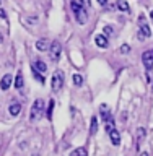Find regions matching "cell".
Instances as JSON below:
<instances>
[{"label": "cell", "mask_w": 153, "mask_h": 156, "mask_svg": "<svg viewBox=\"0 0 153 156\" xmlns=\"http://www.w3.org/2000/svg\"><path fill=\"white\" fill-rule=\"evenodd\" d=\"M140 24H142V26H140V31H139V39H140V41H145L147 37L151 36V29H150V26L145 21L140 23Z\"/></svg>", "instance_id": "5"}, {"label": "cell", "mask_w": 153, "mask_h": 156, "mask_svg": "<svg viewBox=\"0 0 153 156\" xmlns=\"http://www.w3.org/2000/svg\"><path fill=\"white\" fill-rule=\"evenodd\" d=\"M98 3L100 5H107V0H98Z\"/></svg>", "instance_id": "27"}, {"label": "cell", "mask_w": 153, "mask_h": 156, "mask_svg": "<svg viewBox=\"0 0 153 156\" xmlns=\"http://www.w3.org/2000/svg\"><path fill=\"white\" fill-rule=\"evenodd\" d=\"M73 156H88V151H86L85 146H80V148H77V150H75Z\"/></svg>", "instance_id": "21"}, {"label": "cell", "mask_w": 153, "mask_h": 156, "mask_svg": "<svg viewBox=\"0 0 153 156\" xmlns=\"http://www.w3.org/2000/svg\"><path fill=\"white\" fill-rule=\"evenodd\" d=\"M24 21H26L29 26H34L38 21H39V18H38V15H29V16H26L24 18Z\"/></svg>", "instance_id": "19"}, {"label": "cell", "mask_w": 153, "mask_h": 156, "mask_svg": "<svg viewBox=\"0 0 153 156\" xmlns=\"http://www.w3.org/2000/svg\"><path fill=\"white\" fill-rule=\"evenodd\" d=\"M0 18H7V12L2 10V8H0Z\"/></svg>", "instance_id": "26"}, {"label": "cell", "mask_w": 153, "mask_h": 156, "mask_svg": "<svg viewBox=\"0 0 153 156\" xmlns=\"http://www.w3.org/2000/svg\"><path fill=\"white\" fill-rule=\"evenodd\" d=\"M119 52L121 54H129L130 52V46H129V44H122L121 49H119Z\"/></svg>", "instance_id": "23"}, {"label": "cell", "mask_w": 153, "mask_h": 156, "mask_svg": "<svg viewBox=\"0 0 153 156\" xmlns=\"http://www.w3.org/2000/svg\"><path fill=\"white\" fill-rule=\"evenodd\" d=\"M151 88H153V81H151Z\"/></svg>", "instance_id": "32"}, {"label": "cell", "mask_w": 153, "mask_h": 156, "mask_svg": "<svg viewBox=\"0 0 153 156\" xmlns=\"http://www.w3.org/2000/svg\"><path fill=\"white\" fill-rule=\"evenodd\" d=\"M31 68H33V67H31ZM33 73H34V78H36L39 83H46V78H44L41 73H38V70H34V68H33Z\"/></svg>", "instance_id": "22"}, {"label": "cell", "mask_w": 153, "mask_h": 156, "mask_svg": "<svg viewBox=\"0 0 153 156\" xmlns=\"http://www.w3.org/2000/svg\"><path fill=\"white\" fill-rule=\"evenodd\" d=\"M10 86H12V75H3V78L0 80V88L5 91V90H8Z\"/></svg>", "instance_id": "12"}, {"label": "cell", "mask_w": 153, "mask_h": 156, "mask_svg": "<svg viewBox=\"0 0 153 156\" xmlns=\"http://www.w3.org/2000/svg\"><path fill=\"white\" fill-rule=\"evenodd\" d=\"M44 101L41 99V98H38L36 101L33 102V106H31V112H29V120L34 122V120H38L39 117H41L42 114V111H44Z\"/></svg>", "instance_id": "1"}, {"label": "cell", "mask_w": 153, "mask_h": 156, "mask_svg": "<svg viewBox=\"0 0 153 156\" xmlns=\"http://www.w3.org/2000/svg\"><path fill=\"white\" fill-rule=\"evenodd\" d=\"M82 3H83V5H85V7L88 8V7L91 5V0H82Z\"/></svg>", "instance_id": "25"}, {"label": "cell", "mask_w": 153, "mask_h": 156, "mask_svg": "<svg viewBox=\"0 0 153 156\" xmlns=\"http://www.w3.org/2000/svg\"><path fill=\"white\" fill-rule=\"evenodd\" d=\"M0 5H2V0H0Z\"/></svg>", "instance_id": "33"}, {"label": "cell", "mask_w": 153, "mask_h": 156, "mask_svg": "<svg viewBox=\"0 0 153 156\" xmlns=\"http://www.w3.org/2000/svg\"><path fill=\"white\" fill-rule=\"evenodd\" d=\"M103 34H106V36L112 34V28H111V26H104V33H103Z\"/></svg>", "instance_id": "24"}, {"label": "cell", "mask_w": 153, "mask_h": 156, "mask_svg": "<svg viewBox=\"0 0 153 156\" xmlns=\"http://www.w3.org/2000/svg\"><path fill=\"white\" fill-rule=\"evenodd\" d=\"M31 67L34 68V70H38V72H46V70H47V65H46L42 60H34Z\"/></svg>", "instance_id": "13"}, {"label": "cell", "mask_w": 153, "mask_h": 156, "mask_svg": "<svg viewBox=\"0 0 153 156\" xmlns=\"http://www.w3.org/2000/svg\"><path fill=\"white\" fill-rule=\"evenodd\" d=\"M106 124H104V129H106V132L109 133L111 130H114L116 129V122H114V117H111V119H107V120H104Z\"/></svg>", "instance_id": "16"}, {"label": "cell", "mask_w": 153, "mask_h": 156, "mask_svg": "<svg viewBox=\"0 0 153 156\" xmlns=\"http://www.w3.org/2000/svg\"><path fill=\"white\" fill-rule=\"evenodd\" d=\"M23 73L21 72H18L16 73V76H15V88H18V90H21L23 88Z\"/></svg>", "instance_id": "15"}, {"label": "cell", "mask_w": 153, "mask_h": 156, "mask_svg": "<svg viewBox=\"0 0 153 156\" xmlns=\"http://www.w3.org/2000/svg\"><path fill=\"white\" fill-rule=\"evenodd\" d=\"M60 54H62V44L59 41H54L51 42V46H49V55H51L52 60H59L60 58Z\"/></svg>", "instance_id": "3"}, {"label": "cell", "mask_w": 153, "mask_h": 156, "mask_svg": "<svg viewBox=\"0 0 153 156\" xmlns=\"http://www.w3.org/2000/svg\"><path fill=\"white\" fill-rule=\"evenodd\" d=\"M150 16H151V18H153V10H151V12H150Z\"/></svg>", "instance_id": "31"}, {"label": "cell", "mask_w": 153, "mask_h": 156, "mask_svg": "<svg viewBox=\"0 0 153 156\" xmlns=\"http://www.w3.org/2000/svg\"><path fill=\"white\" fill-rule=\"evenodd\" d=\"M147 81H148V83L151 81V76H150V73H148V72H147Z\"/></svg>", "instance_id": "28"}, {"label": "cell", "mask_w": 153, "mask_h": 156, "mask_svg": "<svg viewBox=\"0 0 153 156\" xmlns=\"http://www.w3.org/2000/svg\"><path fill=\"white\" fill-rule=\"evenodd\" d=\"M2 42H3V36L0 34V44H2Z\"/></svg>", "instance_id": "30"}, {"label": "cell", "mask_w": 153, "mask_h": 156, "mask_svg": "<svg viewBox=\"0 0 153 156\" xmlns=\"http://www.w3.org/2000/svg\"><path fill=\"white\" fill-rule=\"evenodd\" d=\"M142 62H144L147 72H150L153 67V49H148V51H145L142 54Z\"/></svg>", "instance_id": "4"}, {"label": "cell", "mask_w": 153, "mask_h": 156, "mask_svg": "<svg viewBox=\"0 0 153 156\" xmlns=\"http://www.w3.org/2000/svg\"><path fill=\"white\" fill-rule=\"evenodd\" d=\"M49 39H46V37H42V39H39V41L36 42V49L39 52H46V51H49Z\"/></svg>", "instance_id": "10"}, {"label": "cell", "mask_w": 153, "mask_h": 156, "mask_svg": "<svg viewBox=\"0 0 153 156\" xmlns=\"http://www.w3.org/2000/svg\"><path fill=\"white\" fill-rule=\"evenodd\" d=\"M109 138H111V143L114 145V146H119L121 145V133H119V130H117V129L109 132Z\"/></svg>", "instance_id": "8"}, {"label": "cell", "mask_w": 153, "mask_h": 156, "mask_svg": "<svg viewBox=\"0 0 153 156\" xmlns=\"http://www.w3.org/2000/svg\"><path fill=\"white\" fill-rule=\"evenodd\" d=\"M140 156H148V153H147V151H144V153H140Z\"/></svg>", "instance_id": "29"}, {"label": "cell", "mask_w": 153, "mask_h": 156, "mask_svg": "<svg viewBox=\"0 0 153 156\" xmlns=\"http://www.w3.org/2000/svg\"><path fill=\"white\" fill-rule=\"evenodd\" d=\"M64 72L62 70H56L54 72V75L51 78V88H52V91L54 93H59L60 91V88L64 86Z\"/></svg>", "instance_id": "2"}, {"label": "cell", "mask_w": 153, "mask_h": 156, "mask_svg": "<svg viewBox=\"0 0 153 156\" xmlns=\"http://www.w3.org/2000/svg\"><path fill=\"white\" fill-rule=\"evenodd\" d=\"M8 112H10V115L12 117H16L20 112H21V104H20V102H12V104L8 106Z\"/></svg>", "instance_id": "9"}, {"label": "cell", "mask_w": 153, "mask_h": 156, "mask_svg": "<svg viewBox=\"0 0 153 156\" xmlns=\"http://www.w3.org/2000/svg\"><path fill=\"white\" fill-rule=\"evenodd\" d=\"M70 8H72L73 15H77L78 12H82V10L86 8V7L82 3V0H70Z\"/></svg>", "instance_id": "11"}, {"label": "cell", "mask_w": 153, "mask_h": 156, "mask_svg": "<svg viewBox=\"0 0 153 156\" xmlns=\"http://www.w3.org/2000/svg\"><path fill=\"white\" fill-rule=\"evenodd\" d=\"M145 136H147V130L144 127H139V129H137V135H135V148L137 150L140 148V143L145 140Z\"/></svg>", "instance_id": "6"}, {"label": "cell", "mask_w": 153, "mask_h": 156, "mask_svg": "<svg viewBox=\"0 0 153 156\" xmlns=\"http://www.w3.org/2000/svg\"><path fill=\"white\" fill-rule=\"evenodd\" d=\"M117 8H119L121 12H130V7L126 0H117Z\"/></svg>", "instance_id": "18"}, {"label": "cell", "mask_w": 153, "mask_h": 156, "mask_svg": "<svg viewBox=\"0 0 153 156\" xmlns=\"http://www.w3.org/2000/svg\"><path fill=\"white\" fill-rule=\"evenodd\" d=\"M98 132V117H91V124H90V135H95Z\"/></svg>", "instance_id": "17"}, {"label": "cell", "mask_w": 153, "mask_h": 156, "mask_svg": "<svg viewBox=\"0 0 153 156\" xmlns=\"http://www.w3.org/2000/svg\"><path fill=\"white\" fill-rule=\"evenodd\" d=\"M95 44H96L98 47H101V49H106L107 46H109L107 36H106V34H98V36L95 37Z\"/></svg>", "instance_id": "7"}, {"label": "cell", "mask_w": 153, "mask_h": 156, "mask_svg": "<svg viewBox=\"0 0 153 156\" xmlns=\"http://www.w3.org/2000/svg\"><path fill=\"white\" fill-rule=\"evenodd\" d=\"M54 107H56V102H54V101L51 99V101L47 102V109H46V117H47L49 120L52 119V112H54Z\"/></svg>", "instance_id": "14"}, {"label": "cell", "mask_w": 153, "mask_h": 156, "mask_svg": "<svg viewBox=\"0 0 153 156\" xmlns=\"http://www.w3.org/2000/svg\"><path fill=\"white\" fill-rule=\"evenodd\" d=\"M72 78H73V85L75 86H82L83 85V76L80 75V73H75Z\"/></svg>", "instance_id": "20"}]
</instances>
